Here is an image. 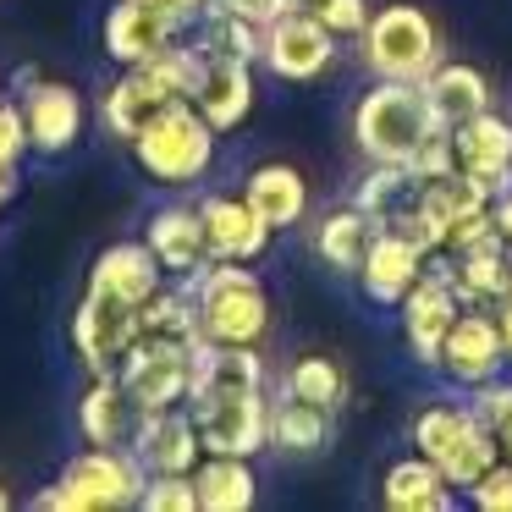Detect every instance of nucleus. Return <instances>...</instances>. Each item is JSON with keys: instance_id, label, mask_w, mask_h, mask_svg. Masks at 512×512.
Returning <instances> with one entry per match:
<instances>
[{"instance_id": "obj_1", "label": "nucleus", "mask_w": 512, "mask_h": 512, "mask_svg": "<svg viewBox=\"0 0 512 512\" xmlns=\"http://www.w3.org/2000/svg\"><path fill=\"white\" fill-rule=\"evenodd\" d=\"M188 413L199 424L204 452L259 457L270 446V369L259 347L199 342L193 353Z\"/></svg>"}, {"instance_id": "obj_2", "label": "nucleus", "mask_w": 512, "mask_h": 512, "mask_svg": "<svg viewBox=\"0 0 512 512\" xmlns=\"http://www.w3.org/2000/svg\"><path fill=\"white\" fill-rule=\"evenodd\" d=\"M182 287L193 292L199 309V336L226 347H265L270 336V292L254 276V265L237 259H210L199 276H188Z\"/></svg>"}, {"instance_id": "obj_3", "label": "nucleus", "mask_w": 512, "mask_h": 512, "mask_svg": "<svg viewBox=\"0 0 512 512\" xmlns=\"http://www.w3.org/2000/svg\"><path fill=\"white\" fill-rule=\"evenodd\" d=\"M149 468L133 446H89L56 474V485L34 490V512H127L144 501Z\"/></svg>"}, {"instance_id": "obj_4", "label": "nucleus", "mask_w": 512, "mask_h": 512, "mask_svg": "<svg viewBox=\"0 0 512 512\" xmlns=\"http://www.w3.org/2000/svg\"><path fill=\"white\" fill-rule=\"evenodd\" d=\"M358 61L369 78H402V83H424L435 67L446 61V39L424 6L413 0H386L369 12V28L353 39Z\"/></svg>"}, {"instance_id": "obj_5", "label": "nucleus", "mask_w": 512, "mask_h": 512, "mask_svg": "<svg viewBox=\"0 0 512 512\" xmlns=\"http://www.w3.org/2000/svg\"><path fill=\"white\" fill-rule=\"evenodd\" d=\"M435 111L424 100V83H402V78H375L353 105V144L364 160H391L408 166V155L435 133Z\"/></svg>"}, {"instance_id": "obj_6", "label": "nucleus", "mask_w": 512, "mask_h": 512, "mask_svg": "<svg viewBox=\"0 0 512 512\" xmlns=\"http://www.w3.org/2000/svg\"><path fill=\"white\" fill-rule=\"evenodd\" d=\"M408 441L413 452H424L457 490H468L490 463L501 457V441L485 419L474 413V402H424L408 424Z\"/></svg>"}, {"instance_id": "obj_7", "label": "nucleus", "mask_w": 512, "mask_h": 512, "mask_svg": "<svg viewBox=\"0 0 512 512\" xmlns=\"http://www.w3.org/2000/svg\"><path fill=\"white\" fill-rule=\"evenodd\" d=\"M215 127L204 122V111L193 100H171L144 133L133 138V160L149 182L160 188H193L204 171L215 166Z\"/></svg>"}, {"instance_id": "obj_8", "label": "nucleus", "mask_w": 512, "mask_h": 512, "mask_svg": "<svg viewBox=\"0 0 512 512\" xmlns=\"http://www.w3.org/2000/svg\"><path fill=\"white\" fill-rule=\"evenodd\" d=\"M193 353L199 342H182V336H138L127 347L116 380L127 386L138 413H155V408H182L188 402V386H193Z\"/></svg>"}, {"instance_id": "obj_9", "label": "nucleus", "mask_w": 512, "mask_h": 512, "mask_svg": "<svg viewBox=\"0 0 512 512\" xmlns=\"http://www.w3.org/2000/svg\"><path fill=\"white\" fill-rule=\"evenodd\" d=\"M342 39L309 12H276L265 23V50H259V67L281 83H320L336 61Z\"/></svg>"}, {"instance_id": "obj_10", "label": "nucleus", "mask_w": 512, "mask_h": 512, "mask_svg": "<svg viewBox=\"0 0 512 512\" xmlns=\"http://www.w3.org/2000/svg\"><path fill=\"white\" fill-rule=\"evenodd\" d=\"M138 336H144L138 303L105 298V292H83V303L72 309V347H78V364L89 375H116Z\"/></svg>"}, {"instance_id": "obj_11", "label": "nucleus", "mask_w": 512, "mask_h": 512, "mask_svg": "<svg viewBox=\"0 0 512 512\" xmlns=\"http://www.w3.org/2000/svg\"><path fill=\"white\" fill-rule=\"evenodd\" d=\"M507 347H501V325H496V309H463L457 325L446 331V347H441V364L435 375L457 391H479L490 386L496 375H507Z\"/></svg>"}, {"instance_id": "obj_12", "label": "nucleus", "mask_w": 512, "mask_h": 512, "mask_svg": "<svg viewBox=\"0 0 512 512\" xmlns=\"http://www.w3.org/2000/svg\"><path fill=\"white\" fill-rule=\"evenodd\" d=\"M463 314V298L452 292V281L441 276L435 265H424V276L408 287V298L397 303V320H402V342H408V358L424 369L441 364V347H446V331L457 325Z\"/></svg>"}, {"instance_id": "obj_13", "label": "nucleus", "mask_w": 512, "mask_h": 512, "mask_svg": "<svg viewBox=\"0 0 512 512\" xmlns=\"http://www.w3.org/2000/svg\"><path fill=\"white\" fill-rule=\"evenodd\" d=\"M23 116H28V144H34V155H67L83 138L89 105H83V94L72 83L34 78L23 89Z\"/></svg>"}, {"instance_id": "obj_14", "label": "nucleus", "mask_w": 512, "mask_h": 512, "mask_svg": "<svg viewBox=\"0 0 512 512\" xmlns=\"http://www.w3.org/2000/svg\"><path fill=\"white\" fill-rule=\"evenodd\" d=\"M199 221H204L210 259H237V265H254L270 248V237H276V226L248 204V193H210V199H199Z\"/></svg>"}, {"instance_id": "obj_15", "label": "nucleus", "mask_w": 512, "mask_h": 512, "mask_svg": "<svg viewBox=\"0 0 512 512\" xmlns=\"http://www.w3.org/2000/svg\"><path fill=\"white\" fill-rule=\"evenodd\" d=\"M138 463L149 474H193L204 457V441H199V424H193L188 402L182 408H155V413H138L133 424V441Z\"/></svg>"}, {"instance_id": "obj_16", "label": "nucleus", "mask_w": 512, "mask_h": 512, "mask_svg": "<svg viewBox=\"0 0 512 512\" xmlns=\"http://www.w3.org/2000/svg\"><path fill=\"white\" fill-rule=\"evenodd\" d=\"M424 265H430V254H424V248L413 243L408 232H397V226H380L353 281L364 287L369 303H380V309H397V303L408 298V287L424 276Z\"/></svg>"}, {"instance_id": "obj_17", "label": "nucleus", "mask_w": 512, "mask_h": 512, "mask_svg": "<svg viewBox=\"0 0 512 512\" xmlns=\"http://www.w3.org/2000/svg\"><path fill=\"white\" fill-rule=\"evenodd\" d=\"M171 100H182V94L171 89L149 61H144V67H122V78L100 94V122H105V133H111V138L133 144V138L144 133V127L155 122Z\"/></svg>"}, {"instance_id": "obj_18", "label": "nucleus", "mask_w": 512, "mask_h": 512, "mask_svg": "<svg viewBox=\"0 0 512 512\" xmlns=\"http://www.w3.org/2000/svg\"><path fill=\"white\" fill-rule=\"evenodd\" d=\"M254 61H237V56H204L199 72V89H193V105L204 111V122L215 133H237V127L254 116Z\"/></svg>"}, {"instance_id": "obj_19", "label": "nucleus", "mask_w": 512, "mask_h": 512, "mask_svg": "<svg viewBox=\"0 0 512 512\" xmlns=\"http://www.w3.org/2000/svg\"><path fill=\"white\" fill-rule=\"evenodd\" d=\"M100 39H105V56H111L116 67H144V61L160 56L171 39H182V28L171 23L166 12H155L149 0H116L111 12H105Z\"/></svg>"}, {"instance_id": "obj_20", "label": "nucleus", "mask_w": 512, "mask_h": 512, "mask_svg": "<svg viewBox=\"0 0 512 512\" xmlns=\"http://www.w3.org/2000/svg\"><path fill=\"white\" fill-rule=\"evenodd\" d=\"M430 265L452 281V292L463 298V309H496L512 292L507 281V243L485 237V243L463 248V254H430Z\"/></svg>"}, {"instance_id": "obj_21", "label": "nucleus", "mask_w": 512, "mask_h": 512, "mask_svg": "<svg viewBox=\"0 0 512 512\" xmlns=\"http://www.w3.org/2000/svg\"><path fill=\"white\" fill-rule=\"evenodd\" d=\"M166 287V265L155 259V248L138 237V243H111L100 248V259L89 265V292H105V298H122L144 309L155 292Z\"/></svg>"}, {"instance_id": "obj_22", "label": "nucleus", "mask_w": 512, "mask_h": 512, "mask_svg": "<svg viewBox=\"0 0 512 512\" xmlns=\"http://www.w3.org/2000/svg\"><path fill=\"white\" fill-rule=\"evenodd\" d=\"M452 149H457V171L479 177L490 193L512 182V122L496 116V105L468 116L463 127H452Z\"/></svg>"}, {"instance_id": "obj_23", "label": "nucleus", "mask_w": 512, "mask_h": 512, "mask_svg": "<svg viewBox=\"0 0 512 512\" xmlns=\"http://www.w3.org/2000/svg\"><path fill=\"white\" fill-rule=\"evenodd\" d=\"M144 243L155 248V259L166 265V276L188 281L210 265V243H204L199 204H160L144 226Z\"/></svg>"}, {"instance_id": "obj_24", "label": "nucleus", "mask_w": 512, "mask_h": 512, "mask_svg": "<svg viewBox=\"0 0 512 512\" xmlns=\"http://www.w3.org/2000/svg\"><path fill=\"white\" fill-rule=\"evenodd\" d=\"M380 507L386 512H452L457 485L424 452H408L380 474Z\"/></svg>"}, {"instance_id": "obj_25", "label": "nucleus", "mask_w": 512, "mask_h": 512, "mask_svg": "<svg viewBox=\"0 0 512 512\" xmlns=\"http://www.w3.org/2000/svg\"><path fill=\"white\" fill-rule=\"evenodd\" d=\"M336 435V413L320 402H303L292 391H270V452L281 457H314Z\"/></svg>"}, {"instance_id": "obj_26", "label": "nucleus", "mask_w": 512, "mask_h": 512, "mask_svg": "<svg viewBox=\"0 0 512 512\" xmlns=\"http://www.w3.org/2000/svg\"><path fill=\"white\" fill-rule=\"evenodd\" d=\"M375 232H380L375 215H364L347 199V204H336V210H325L320 221H314V259H320L325 270H336V276H358Z\"/></svg>"}, {"instance_id": "obj_27", "label": "nucleus", "mask_w": 512, "mask_h": 512, "mask_svg": "<svg viewBox=\"0 0 512 512\" xmlns=\"http://www.w3.org/2000/svg\"><path fill=\"white\" fill-rule=\"evenodd\" d=\"M424 100H430L435 122L452 133L468 116L490 111V105H496V89H490V78L479 67H468V61H441V67L424 78Z\"/></svg>"}, {"instance_id": "obj_28", "label": "nucleus", "mask_w": 512, "mask_h": 512, "mask_svg": "<svg viewBox=\"0 0 512 512\" xmlns=\"http://www.w3.org/2000/svg\"><path fill=\"white\" fill-rule=\"evenodd\" d=\"M193 490H199V512H248L259 501L254 457L204 452L199 468H193Z\"/></svg>"}, {"instance_id": "obj_29", "label": "nucleus", "mask_w": 512, "mask_h": 512, "mask_svg": "<svg viewBox=\"0 0 512 512\" xmlns=\"http://www.w3.org/2000/svg\"><path fill=\"white\" fill-rule=\"evenodd\" d=\"M243 193H248V204L276 226V232H287V226H298L303 215H309V177H303L298 166H287V160H265V166H254L248 182H243Z\"/></svg>"}, {"instance_id": "obj_30", "label": "nucleus", "mask_w": 512, "mask_h": 512, "mask_svg": "<svg viewBox=\"0 0 512 512\" xmlns=\"http://www.w3.org/2000/svg\"><path fill=\"white\" fill-rule=\"evenodd\" d=\"M133 424H138V408L127 397V386L116 375H94L89 391L78 397V430L89 446H127L133 441Z\"/></svg>"}, {"instance_id": "obj_31", "label": "nucleus", "mask_w": 512, "mask_h": 512, "mask_svg": "<svg viewBox=\"0 0 512 512\" xmlns=\"http://www.w3.org/2000/svg\"><path fill=\"white\" fill-rule=\"evenodd\" d=\"M281 391H292V397H303V402H320V408L336 413L347 402V369L336 364V358H325V353H303V358L287 364Z\"/></svg>"}, {"instance_id": "obj_32", "label": "nucleus", "mask_w": 512, "mask_h": 512, "mask_svg": "<svg viewBox=\"0 0 512 512\" xmlns=\"http://www.w3.org/2000/svg\"><path fill=\"white\" fill-rule=\"evenodd\" d=\"M413 188H419V182H413V171H408V166H391V160H369V171L358 177V188H353V204H358L364 215H375L380 226H386L391 215H397L402 204L413 199Z\"/></svg>"}, {"instance_id": "obj_33", "label": "nucleus", "mask_w": 512, "mask_h": 512, "mask_svg": "<svg viewBox=\"0 0 512 512\" xmlns=\"http://www.w3.org/2000/svg\"><path fill=\"white\" fill-rule=\"evenodd\" d=\"M199 50H204V56H237V61H254V67H259L265 28L243 23V17H226V12H204L199 17Z\"/></svg>"}, {"instance_id": "obj_34", "label": "nucleus", "mask_w": 512, "mask_h": 512, "mask_svg": "<svg viewBox=\"0 0 512 512\" xmlns=\"http://www.w3.org/2000/svg\"><path fill=\"white\" fill-rule=\"evenodd\" d=\"M138 320H144L149 336H182V342H204L199 336V309H193V292L182 287H160L155 298L138 309Z\"/></svg>"}, {"instance_id": "obj_35", "label": "nucleus", "mask_w": 512, "mask_h": 512, "mask_svg": "<svg viewBox=\"0 0 512 512\" xmlns=\"http://www.w3.org/2000/svg\"><path fill=\"white\" fill-rule=\"evenodd\" d=\"M468 402H474V413L496 430V441H501V457L512 452V375H496L490 386H479V391H468Z\"/></svg>"}, {"instance_id": "obj_36", "label": "nucleus", "mask_w": 512, "mask_h": 512, "mask_svg": "<svg viewBox=\"0 0 512 512\" xmlns=\"http://www.w3.org/2000/svg\"><path fill=\"white\" fill-rule=\"evenodd\" d=\"M144 512H199V490H193V474H149L144 485Z\"/></svg>"}, {"instance_id": "obj_37", "label": "nucleus", "mask_w": 512, "mask_h": 512, "mask_svg": "<svg viewBox=\"0 0 512 512\" xmlns=\"http://www.w3.org/2000/svg\"><path fill=\"white\" fill-rule=\"evenodd\" d=\"M463 496H468V507H479V512H512V457H496Z\"/></svg>"}, {"instance_id": "obj_38", "label": "nucleus", "mask_w": 512, "mask_h": 512, "mask_svg": "<svg viewBox=\"0 0 512 512\" xmlns=\"http://www.w3.org/2000/svg\"><path fill=\"white\" fill-rule=\"evenodd\" d=\"M408 171H413V182H435V177H446V171H457L452 133H446V127H435V133L408 155Z\"/></svg>"}, {"instance_id": "obj_39", "label": "nucleus", "mask_w": 512, "mask_h": 512, "mask_svg": "<svg viewBox=\"0 0 512 512\" xmlns=\"http://www.w3.org/2000/svg\"><path fill=\"white\" fill-rule=\"evenodd\" d=\"M28 116H23V105H12V100H0V166H12L17 171V160L28 155Z\"/></svg>"}, {"instance_id": "obj_40", "label": "nucleus", "mask_w": 512, "mask_h": 512, "mask_svg": "<svg viewBox=\"0 0 512 512\" xmlns=\"http://www.w3.org/2000/svg\"><path fill=\"white\" fill-rule=\"evenodd\" d=\"M369 12H375L369 0H325L320 23L331 28L336 39H358V34H364V28H369Z\"/></svg>"}, {"instance_id": "obj_41", "label": "nucleus", "mask_w": 512, "mask_h": 512, "mask_svg": "<svg viewBox=\"0 0 512 512\" xmlns=\"http://www.w3.org/2000/svg\"><path fill=\"white\" fill-rule=\"evenodd\" d=\"M210 12H226V17H243V23L265 28L276 17V0H210Z\"/></svg>"}, {"instance_id": "obj_42", "label": "nucleus", "mask_w": 512, "mask_h": 512, "mask_svg": "<svg viewBox=\"0 0 512 512\" xmlns=\"http://www.w3.org/2000/svg\"><path fill=\"white\" fill-rule=\"evenodd\" d=\"M149 6H155V12H166L177 28H193L204 12H210V0H149Z\"/></svg>"}, {"instance_id": "obj_43", "label": "nucleus", "mask_w": 512, "mask_h": 512, "mask_svg": "<svg viewBox=\"0 0 512 512\" xmlns=\"http://www.w3.org/2000/svg\"><path fill=\"white\" fill-rule=\"evenodd\" d=\"M490 221H496V237H501V243H512V182L490 193Z\"/></svg>"}, {"instance_id": "obj_44", "label": "nucleus", "mask_w": 512, "mask_h": 512, "mask_svg": "<svg viewBox=\"0 0 512 512\" xmlns=\"http://www.w3.org/2000/svg\"><path fill=\"white\" fill-rule=\"evenodd\" d=\"M496 325H501V347H507V364H512V292L496 303Z\"/></svg>"}, {"instance_id": "obj_45", "label": "nucleus", "mask_w": 512, "mask_h": 512, "mask_svg": "<svg viewBox=\"0 0 512 512\" xmlns=\"http://www.w3.org/2000/svg\"><path fill=\"white\" fill-rule=\"evenodd\" d=\"M276 12H309V17H320L325 0H276Z\"/></svg>"}, {"instance_id": "obj_46", "label": "nucleus", "mask_w": 512, "mask_h": 512, "mask_svg": "<svg viewBox=\"0 0 512 512\" xmlns=\"http://www.w3.org/2000/svg\"><path fill=\"white\" fill-rule=\"evenodd\" d=\"M12 193H17V177H12V166H0V210L12 204Z\"/></svg>"}, {"instance_id": "obj_47", "label": "nucleus", "mask_w": 512, "mask_h": 512, "mask_svg": "<svg viewBox=\"0 0 512 512\" xmlns=\"http://www.w3.org/2000/svg\"><path fill=\"white\" fill-rule=\"evenodd\" d=\"M0 512H12V490L0 485Z\"/></svg>"}, {"instance_id": "obj_48", "label": "nucleus", "mask_w": 512, "mask_h": 512, "mask_svg": "<svg viewBox=\"0 0 512 512\" xmlns=\"http://www.w3.org/2000/svg\"><path fill=\"white\" fill-rule=\"evenodd\" d=\"M507 281H512V243H507Z\"/></svg>"}, {"instance_id": "obj_49", "label": "nucleus", "mask_w": 512, "mask_h": 512, "mask_svg": "<svg viewBox=\"0 0 512 512\" xmlns=\"http://www.w3.org/2000/svg\"><path fill=\"white\" fill-rule=\"evenodd\" d=\"M507 457H512V452H507Z\"/></svg>"}]
</instances>
